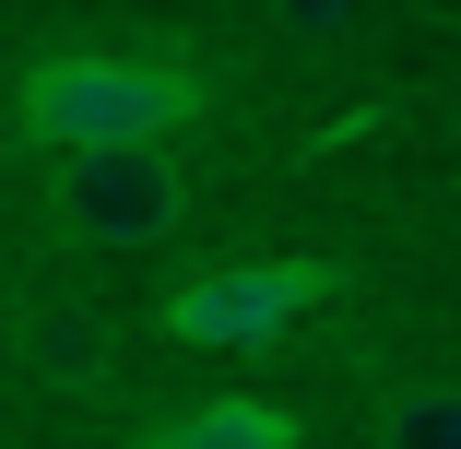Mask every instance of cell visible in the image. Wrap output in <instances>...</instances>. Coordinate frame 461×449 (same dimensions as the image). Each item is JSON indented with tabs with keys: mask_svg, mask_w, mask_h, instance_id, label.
<instances>
[{
	"mask_svg": "<svg viewBox=\"0 0 461 449\" xmlns=\"http://www.w3.org/2000/svg\"><path fill=\"white\" fill-rule=\"evenodd\" d=\"M272 24H285V36H308V48H331V36L355 24V0H272Z\"/></svg>",
	"mask_w": 461,
	"mask_h": 449,
	"instance_id": "cell-7",
	"label": "cell"
},
{
	"mask_svg": "<svg viewBox=\"0 0 461 449\" xmlns=\"http://www.w3.org/2000/svg\"><path fill=\"white\" fill-rule=\"evenodd\" d=\"M366 449H461V379H402L366 426Z\"/></svg>",
	"mask_w": 461,
	"mask_h": 449,
	"instance_id": "cell-5",
	"label": "cell"
},
{
	"mask_svg": "<svg viewBox=\"0 0 461 449\" xmlns=\"http://www.w3.org/2000/svg\"><path fill=\"white\" fill-rule=\"evenodd\" d=\"M320 296H331L320 260H225V273H202V284H177V296H166V331H177V343L237 355V343H272L285 319H308Z\"/></svg>",
	"mask_w": 461,
	"mask_h": 449,
	"instance_id": "cell-3",
	"label": "cell"
},
{
	"mask_svg": "<svg viewBox=\"0 0 461 449\" xmlns=\"http://www.w3.org/2000/svg\"><path fill=\"white\" fill-rule=\"evenodd\" d=\"M24 367H36L48 391H95V379H107V331H95V319H36V331H24Z\"/></svg>",
	"mask_w": 461,
	"mask_h": 449,
	"instance_id": "cell-6",
	"label": "cell"
},
{
	"mask_svg": "<svg viewBox=\"0 0 461 449\" xmlns=\"http://www.w3.org/2000/svg\"><path fill=\"white\" fill-rule=\"evenodd\" d=\"M202 119V71L166 59V48H59L13 83V130L36 154L71 142H177Z\"/></svg>",
	"mask_w": 461,
	"mask_h": 449,
	"instance_id": "cell-1",
	"label": "cell"
},
{
	"mask_svg": "<svg viewBox=\"0 0 461 449\" xmlns=\"http://www.w3.org/2000/svg\"><path fill=\"white\" fill-rule=\"evenodd\" d=\"M142 449H296V414H285V402H249V391H213V402L154 414Z\"/></svg>",
	"mask_w": 461,
	"mask_h": 449,
	"instance_id": "cell-4",
	"label": "cell"
},
{
	"mask_svg": "<svg viewBox=\"0 0 461 449\" xmlns=\"http://www.w3.org/2000/svg\"><path fill=\"white\" fill-rule=\"evenodd\" d=\"M48 225L71 248H166L190 225V177L166 142H71L48 154Z\"/></svg>",
	"mask_w": 461,
	"mask_h": 449,
	"instance_id": "cell-2",
	"label": "cell"
}]
</instances>
